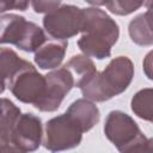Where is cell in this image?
I'll return each mask as SVG.
<instances>
[{
    "label": "cell",
    "instance_id": "cell-1",
    "mask_svg": "<svg viewBox=\"0 0 153 153\" xmlns=\"http://www.w3.org/2000/svg\"><path fill=\"white\" fill-rule=\"evenodd\" d=\"M81 37L78 47L84 55L104 60L111 56V48L120 37L118 24L102 8L91 6L81 8Z\"/></svg>",
    "mask_w": 153,
    "mask_h": 153
},
{
    "label": "cell",
    "instance_id": "cell-2",
    "mask_svg": "<svg viewBox=\"0 0 153 153\" xmlns=\"http://www.w3.org/2000/svg\"><path fill=\"white\" fill-rule=\"evenodd\" d=\"M134 78V63L127 56L112 59L103 72L96 71L91 75L75 81L85 99L105 102L123 93Z\"/></svg>",
    "mask_w": 153,
    "mask_h": 153
},
{
    "label": "cell",
    "instance_id": "cell-3",
    "mask_svg": "<svg viewBox=\"0 0 153 153\" xmlns=\"http://www.w3.org/2000/svg\"><path fill=\"white\" fill-rule=\"evenodd\" d=\"M47 41L43 29L23 16L7 13L0 17V44L10 43L23 51L33 53Z\"/></svg>",
    "mask_w": 153,
    "mask_h": 153
},
{
    "label": "cell",
    "instance_id": "cell-4",
    "mask_svg": "<svg viewBox=\"0 0 153 153\" xmlns=\"http://www.w3.org/2000/svg\"><path fill=\"white\" fill-rule=\"evenodd\" d=\"M82 11L80 7L61 4L56 10L45 14L43 27L45 32L56 41H66L80 32Z\"/></svg>",
    "mask_w": 153,
    "mask_h": 153
},
{
    "label": "cell",
    "instance_id": "cell-5",
    "mask_svg": "<svg viewBox=\"0 0 153 153\" xmlns=\"http://www.w3.org/2000/svg\"><path fill=\"white\" fill-rule=\"evenodd\" d=\"M81 130L66 115L53 117L45 123L43 146L50 152H63L80 145Z\"/></svg>",
    "mask_w": 153,
    "mask_h": 153
},
{
    "label": "cell",
    "instance_id": "cell-6",
    "mask_svg": "<svg viewBox=\"0 0 153 153\" xmlns=\"http://www.w3.org/2000/svg\"><path fill=\"white\" fill-rule=\"evenodd\" d=\"M44 78V92L33 106L43 112H53L60 108L63 98L74 87L75 80L74 75L65 66L49 72Z\"/></svg>",
    "mask_w": 153,
    "mask_h": 153
},
{
    "label": "cell",
    "instance_id": "cell-7",
    "mask_svg": "<svg viewBox=\"0 0 153 153\" xmlns=\"http://www.w3.org/2000/svg\"><path fill=\"white\" fill-rule=\"evenodd\" d=\"M45 86V78L29 61L8 81L12 94L25 104L35 105L42 97Z\"/></svg>",
    "mask_w": 153,
    "mask_h": 153
},
{
    "label": "cell",
    "instance_id": "cell-8",
    "mask_svg": "<svg viewBox=\"0 0 153 153\" xmlns=\"http://www.w3.org/2000/svg\"><path fill=\"white\" fill-rule=\"evenodd\" d=\"M104 134L110 142L121 152L123 148L134 142L142 131L137 123L121 110L110 111L104 123Z\"/></svg>",
    "mask_w": 153,
    "mask_h": 153
},
{
    "label": "cell",
    "instance_id": "cell-9",
    "mask_svg": "<svg viewBox=\"0 0 153 153\" xmlns=\"http://www.w3.org/2000/svg\"><path fill=\"white\" fill-rule=\"evenodd\" d=\"M42 121L31 112H25L17 120L10 136V143L24 152H33L42 143Z\"/></svg>",
    "mask_w": 153,
    "mask_h": 153
},
{
    "label": "cell",
    "instance_id": "cell-10",
    "mask_svg": "<svg viewBox=\"0 0 153 153\" xmlns=\"http://www.w3.org/2000/svg\"><path fill=\"white\" fill-rule=\"evenodd\" d=\"M65 114L81 130L82 134L91 130L100 118V112L96 103L85 98L74 100Z\"/></svg>",
    "mask_w": 153,
    "mask_h": 153
},
{
    "label": "cell",
    "instance_id": "cell-11",
    "mask_svg": "<svg viewBox=\"0 0 153 153\" xmlns=\"http://www.w3.org/2000/svg\"><path fill=\"white\" fill-rule=\"evenodd\" d=\"M68 43L66 41H48L35 51V63L41 69L57 68L65 59Z\"/></svg>",
    "mask_w": 153,
    "mask_h": 153
},
{
    "label": "cell",
    "instance_id": "cell-12",
    "mask_svg": "<svg viewBox=\"0 0 153 153\" xmlns=\"http://www.w3.org/2000/svg\"><path fill=\"white\" fill-rule=\"evenodd\" d=\"M128 32L131 41L137 45H152L153 33H152V11L141 13L133 18L128 26Z\"/></svg>",
    "mask_w": 153,
    "mask_h": 153
},
{
    "label": "cell",
    "instance_id": "cell-13",
    "mask_svg": "<svg viewBox=\"0 0 153 153\" xmlns=\"http://www.w3.org/2000/svg\"><path fill=\"white\" fill-rule=\"evenodd\" d=\"M20 115V109L13 102L0 98V136L7 143H10L11 131Z\"/></svg>",
    "mask_w": 153,
    "mask_h": 153
},
{
    "label": "cell",
    "instance_id": "cell-14",
    "mask_svg": "<svg viewBox=\"0 0 153 153\" xmlns=\"http://www.w3.org/2000/svg\"><path fill=\"white\" fill-rule=\"evenodd\" d=\"M26 63L14 50L10 48H0V76L5 81H10L13 75Z\"/></svg>",
    "mask_w": 153,
    "mask_h": 153
},
{
    "label": "cell",
    "instance_id": "cell-15",
    "mask_svg": "<svg viewBox=\"0 0 153 153\" xmlns=\"http://www.w3.org/2000/svg\"><path fill=\"white\" fill-rule=\"evenodd\" d=\"M152 96H153V91L151 87L142 88L134 94V97L131 98V103H130L133 112L137 117L145 121H148V122H152V118H153Z\"/></svg>",
    "mask_w": 153,
    "mask_h": 153
},
{
    "label": "cell",
    "instance_id": "cell-16",
    "mask_svg": "<svg viewBox=\"0 0 153 153\" xmlns=\"http://www.w3.org/2000/svg\"><path fill=\"white\" fill-rule=\"evenodd\" d=\"M65 67L72 74H76L78 80H80L82 78H86V76L91 75L92 73H94L97 71V68H96L93 61L91 60V57H88L84 54L73 55L71 57V60L65 65Z\"/></svg>",
    "mask_w": 153,
    "mask_h": 153
},
{
    "label": "cell",
    "instance_id": "cell-17",
    "mask_svg": "<svg viewBox=\"0 0 153 153\" xmlns=\"http://www.w3.org/2000/svg\"><path fill=\"white\" fill-rule=\"evenodd\" d=\"M91 5H100L105 6L111 13H115L117 16H127L136 10H139L143 1H124V0H112V1H102V2H90Z\"/></svg>",
    "mask_w": 153,
    "mask_h": 153
},
{
    "label": "cell",
    "instance_id": "cell-18",
    "mask_svg": "<svg viewBox=\"0 0 153 153\" xmlns=\"http://www.w3.org/2000/svg\"><path fill=\"white\" fill-rule=\"evenodd\" d=\"M120 153H153L152 139H148L142 134L134 142L123 148Z\"/></svg>",
    "mask_w": 153,
    "mask_h": 153
},
{
    "label": "cell",
    "instance_id": "cell-19",
    "mask_svg": "<svg viewBox=\"0 0 153 153\" xmlns=\"http://www.w3.org/2000/svg\"><path fill=\"white\" fill-rule=\"evenodd\" d=\"M62 2L60 1H31V6L36 13H50L56 10Z\"/></svg>",
    "mask_w": 153,
    "mask_h": 153
},
{
    "label": "cell",
    "instance_id": "cell-20",
    "mask_svg": "<svg viewBox=\"0 0 153 153\" xmlns=\"http://www.w3.org/2000/svg\"><path fill=\"white\" fill-rule=\"evenodd\" d=\"M29 7V1H14V0H0V13L8 10L25 11Z\"/></svg>",
    "mask_w": 153,
    "mask_h": 153
},
{
    "label": "cell",
    "instance_id": "cell-21",
    "mask_svg": "<svg viewBox=\"0 0 153 153\" xmlns=\"http://www.w3.org/2000/svg\"><path fill=\"white\" fill-rule=\"evenodd\" d=\"M143 71L148 79H152V51H149L143 60Z\"/></svg>",
    "mask_w": 153,
    "mask_h": 153
},
{
    "label": "cell",
    "instance_id": "cell-22",
    "mask_svg": "<svg viewBox=\"0 0 153 153\" xmlns=\"http://www.w3.org/2000/svg\"><path fill=\"white\" fill-rule=\"evenodd\" d=\"M0 153H26V152L12 146L11 143H7V145H5L4 147L0 148Z\"/></svg>",
    "mask_w": 153,
    "mask_h": 153
},
{
    "label": "cell",
    "instance_id": "cell-23",
    "mask_svg": "<svg viewBox=\"0 0 153 153\" xmlns=\"http://www.w3.org/2000/svg\"><path fill=\"white\" fill-rule=\"evenodd\" d=\"M5 87H6V81L0 76V94H1V93H4Z\"/></svg>",
    "mask_w": 153,
    "mask_h": 153
}]
</instances>
